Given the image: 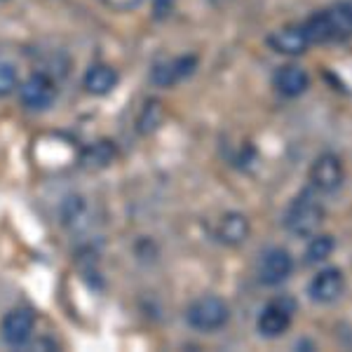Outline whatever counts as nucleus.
<instances>
[{"label": "nucleus", "mask_w": 352, "mask_h": 352, "mask_svg": "<svg viewBox=\"0 0 352 352\" xmlns=\"http://www.w3.org/2000/svg\"><path fill=\"white\" fill-rule=\"evenodd\" d=\"M322 221H324V207L312 190H303L298 197H294L285 214L287 230L296 237H310L322 226Z\"/></svg>", "instance_id": "obj_1"}, {"label": "nucleus", "mask_w": 352, "mask_h": 352, "mask_svg": "<svg viewBox=\"0 0 352 352\" xmlns=\"http://www.w3.org/2000/svg\"><path fill=\"white\" fill-rule=\"evenodd\" d=\"M230 320V308L223 298L219 296H202L197 300H192L186 310V322L197 329V331H204V333H212V331H219L228 324Z\"/></svg>", "instance_id": "obj_2"}, {"label": "nucleus", "mask_w": 352, "mask_h": 352, "mask_svg": "<svg viewBox=\"0 0 352 352\" xmlns=\"http://www.w3.org/2000/svg\"><path fill=\"white\" fill-rule=\"evenodd\" d=\"M345 181V164L336 153H324L310 167V184L317 192H336Z\"/></svg>", "instance_id": "obj_3"}, {"label": "nucleus", "mask_w": 352, "mask_h": 352, "mask_svg": "<svg viewBox=\"0 0 352 352\" xmlns=\"http://www.w3.org/2000/svg\"><path fill=\"white\" fill-rule=\"evenodd\" d=\"M19 96L28 111H47L56 99V85L47 73L38 71L24 80L19 87Z\"/></svg>", "instance_id": "obj_4"}, {"label": "nucleus", "mask_w": 352, "mask_h": 352, "mask_svg": "<svg viewBox=\"0 0 352 352\" xmlns=\"http://www.w3.org/2000/svg\"><path fill=\"white\" fill-rule=\"evenodd\" d=\"M294 312H296V305L292 303L289 298H280V300H272V303L265 305L258 315L256 329L263 338H277L292 327L294 320Z\"/></svg>", "instance_id": "obj_5"}, {"label": "nucleus", "mask_w": 352, "mask_h": 352, "mask_svg": "<svg viewBox=\"0 0 352 352\" xmlns=\"http://www.w3.org/2000/svg\"><path fill=\"white\" fill-rule=\"evenodd\" d=\"M292 270H294L292 254L282 247H272V249H265L263 256H261L258 280L263 282L265 287H277L285 280H289Z\"/></svg>", "instance_id": "obj_6"}, {"label": "nucleus", "mask_w": 352, "mask_h": 352, "mask_svg": "<svg viewBox=\"0 0 352 352\" xmlns=\"http://www.w3.org/2000/svg\"><path fill=\"white\" fill-rule=\"evenodd\" d=\"M33 327H36V315H33L31 308H12L3 317L0 331H3L5 343L16 348V345L28 343V338H31V333H33Z\"/></svg>", "instance_id": "obj_7"}, {"label": "nucleus", "mask_w": 352, "mask_h": 352, "mask_svg": "<svg viewBox=\"0 0 352 352\" xmlns=\"http://www.w3.org/2000/svg\"><path fill=\"white\" fill-rule=\"evenodd\" d=\"M197 68V56L186 54V56H176L172 61H160V64L153 66L151 80L157 87H174L176 82L186 80L195 73Z\"/></svg>", "instance_id": "obj_8"}, {"label": "nucleus", "mask_w": 352, "mask_h": 352, "mask_svg": "<svg viewBox=\"0 0 352 352\" xmlns=\"http://www.w3.org/2000/svg\"><path fill=\"white\" fill-rule=\"evenodd\" d=\"M345 292V275L338 268H324L320 270L308 285V294L317 303H333Z\"/></svg>", "instance_id": "obj_9"}, {"label": "nucleus", "mask_w": 352, "mask_h": 352, "mask_svg": "<svg viewBox=\"0 0 352 352\" xmlns=\"http://www.w3.org/2000/svg\"><path fill=\"white\" fill-rule=\"evenodd\" d=\"M268 45L272 52H277V54L298 56L310 47V41L303 31V24H292V26H282V28H277L275 33H270Z\"/></svg>", "instance_id": "obj_10"}, {"label": "nucleus", "mask_w": 352, "mask_h": 352, "mask_svg": "<svg viewBox=\"0 0 352 352\" xmlns=\"http://www.w3.org/2000/svg\"><path fill=\"white\" fill-rule=\"evenodd\" d=\"M272 82H275V89L282 96L294 99V96H300L305 89L310 87V76H308V71H305L303 66L287 64V66H282L280 71L275 73Z\"/></svg>", "instance_id": "obj_11"}, {"label": "nucleus", "mask_w": 352, "mask_h": 352, "mask_svg": "<svg viewBox=\"0 0 352 352\" xmlns=\"http://www.w3.org/2000/svg\"><path fill=\"white\" fill-rule=\"evenodd\" d=\"M249 232H252V226H249V219L240 212H228L223 214L217 226V237L219 242L228 244V247H237V244L247 242Z\"/></svg>", "instance_id": "obj_12"}, {"label": "nucleus", "mask_w": 352, "mask_h": 352, "mask_svg": "<svg viewBox=\"0 0 352 352\" xmlns=\"http://www.w3.org/2000/svg\"><path fill=\"white\" fill-rule=\"evenodd\" d=\"M82 85L89 94L104 96V94L113 92V87L118 85V71L106 64H94L87 68V73H85Z\"/></svg>", "instance_id": "obj_13"}, {"label": "nucleus", "mask_w": 352, "mask_h": 352, "mask_svg": "<svg viewBox=\"0 0 352 352\" xmlns=\"http://www.w3.org/2000/svg\"><path fill=\"white\" fill-rule=\"evenodd\" d=\"M329 21H331V33H333V43H345L352 33V12L350 5L345 0H338L333 8L327 10Z\"/></svg>", "instance_id": "obj_14"}, {"label": "nucleus", "mask_w": 352, "mask_h": 352, "mask_svg": "<svg viewBox=\"0 0 352 352\" xmlns=\"http://www.w3.org/2000/svg\"><path fill=\"white\" fill-rule=\"evenodd\" d=\"M303 31L308 36L310 45H322V43H333V33H331V21H329L327 10H320V12L310 14L308 19L303 21Z\"/></svg>", "instance_id": "obj_15"}, {"label": "nucleus", "mask_w": 352, "mask_h": 352, "mask_svg": "<svg viewBox=\"0 0 352 352\" xmlns=\"http://www.w3.org/2000/svg\"><path fill=\"white\" fill-rule=\"evenodd\" d=\"M113 160H116V146H113L111 141H96V144L89 146L82 155V164L89 169L109 167Z\"/></svg>", "instance_id": "obj_16"}, {"label": "nucleus", "mask_w": 352, "mask_h": 352, "mask_svg": "<svg viewBox=\"0 0 352 352\" xmlns=\"http://www.w3.org/2000/svg\"><path fill=\"white\" fill-rule=\"evenodd\" d=\"M310 237L312 240L308 242V247H305V263L315 265L331 256L333 249H336V240H333L331 235H315V232H312Z\"/></svg>", "instance_id": "obj_17"}, {"label": "nucleus", "mask_w": 352, "mask_h": 352, "mask_svg": "<svg viewBox=\"0 0 352 352\" xmlns=\"http://www.w3.org/2000/svg\"><path fill=\"white\" fill-rule=\"evenodd\" d=\"M164 120V106L157 99H151L148 104H144V109L139 113V132L141 134H153Z\"/></svg>", "instance_id": "obj_18"}, {"label": "nucleus", "mask_w": 352, "mask_h": 352, "mask_svg": "<svg viewBox=\"0 0 352 352\" xmlns=\"http://www.w3.org/2000/svg\"><path fill=\"white\" fill-rule=\"evenodd\" d=\"M61 217H64V223L71 226V228H76L80 221H85V217H87V204H85L82 197L73 195L68 197V200L64 202V209H61Z\"/></svg>", "instance_id": "obj_19"}, {"label": "nucleus", "mask_w": 352, "mask_h": 352, "mask_svg": "<svg viewBox=\"0 0 352 352\" xmlns=\"http://www.w3.org/2000/svg\"><path fill=\"white\" fill-rule=\"evenodd\" d=\"M19 85V78H16V71L12 64L8 61H0V99L10 96Z\"/></svg>", "instance_id": "obj_20"}, {"label": "nucleus", "mask_w": 352, "mask_h": 352, "mask_svg": "<svg viewBox=\"0 0 352 352\" xmlns=\"http://www.w3.org/2000/svg\"><path fill=\"white\" fill-rule=\"evenodd\" d=\"M106 8L116 10V12H129V10H136L144 0H101Z\"/></svg>", "instance_id": "obj_21"}]
</instances>
